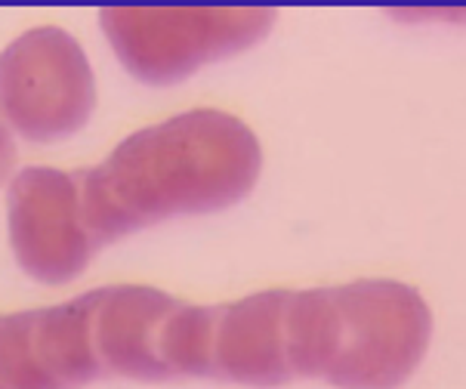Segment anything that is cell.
<instances>
[{
  "label": "cell",
  "mask_w": 466,
  "mask_h": 389,
  "mask_svg": "<svg viewBox=\"0 0 466 389\" xmlns=\"http://www.w3.org/2000/svg\"><path fill=\"white\" fill-rule=\"evenodd\" d=\"M13 164H15V142L10 133L0 127V182L13 173Z\"/></svg>",
  "instance_id": "obj_9"
},
{
  "label": "cell",
  "mask_w": 466,
  "mask_h": 389,
  "mask_svg": "<svg viewBox=\"0 0 466 389\" xmlns=\"http://www.w3.org/2000/svg\"><path fill=\"white\" fill-rule=\"evenodd\" d=\"M263 148L241 118L192 108L130 133L77 173L84 226L96 248L152 222L232 208L257 186Z\"/></svg>",
  "instance_id": "obj_1"
},
{
  "label": "cell",
  "mask_w": 466,
  "mask_h": 389,
  "mask_svg": "<svg viewBox=\"0 0 466 389\" xmlns=\"http://www.w3.org/2000/svg\"><path fill=\"white\" fill-rule=\"evenodd\" d=\"M99 26L133 77L146 84H173L208 62L226 59L259 44L275 26V10L112 6L99 13Z\"/></svg>",
  "instance_id": "obj_3"
},
{
  "label": "cell",
  "mask_w": 466,
  "mask_h": 389,
  "mask_svg": "<svg viewBox=\"0 0 466 389\" xmlns=\"http://www.w3.org/2000/svg\"><path fill=\"white\" fill-rule=\"evenodd\" d=\"M6 222L19 266L44 284L77 278L99 251L84 226L77 173L56 167L15 173L6 192Z\"/></svg>",
  "instance_id": "obj_5"
},
{
  "label": "cell",
  "mask_w": 466,
  "mask_h": 389,
  "mask_svg": "<svg viewBox=\"0 0 466 389\" xmlns=\"http://www.w3.org/2000/svg\"><path fill=\"white\" fill-rule=\"evenodd\" d=\"M294 291H259L217 306L210 377L244 386L294 380L288 362V306Z\"/></svg>",
  "instance_id": "obj_8"
},
{
  "label": "cell",
  "mask_w": 466,
  "mask_h": 389,
  "mask_svg": "<svg viewBox=\"0 0 466 389\" xmlns=\"http://www.w3.org/2000/svg\"><path fill=\"white\" fill-rule=\"evenodd\" d=\"M81 300L102 377H173V337L186 300L148 284H108L81 293Z\"/></svg>",
  "instance_id": "obj_6"
},
{
  "label": "cell",
  "mask_w": 466,
  "mask_h": 389,
  "mask_svg": "<svg viewBox=\"0 0 466 389\" xmlns=\"http://www.w3.org/2000/svg\"><path fill=\"white\" fill-rule=\"evenodd\" d=\"M432 312L423 293L396 278L294 291L288 362L294 377L339 389H396L423 362Z\"/></svg>",
  "instance_id": "obj_2"
},
{
  "label": "cell",
  "mask_w": 466,
  "mask_h": 389,
  "mask_svg": "<svg viewBox=\"0 0 466 389\" xmlns=\"http://www.w3.org/2000/svg\"><path fill=\"white\" fill-rule=\"evenodd\" d=\"M102 377L81 297L0 315V389H81Z\"/></svg>",
  "instance_id": "obj_7"
},
{
  "label": "cell",
  "mask_w": 466,
  "mask_h": 389,
  "mask_svg": "<svg viewBox=\"0 0 466 389\" xmlns=\"http://www.w3.org/2000/svg\"><path fill=\"white\" fill-rule=\"evenodd\" d=\"M96 108V81L77 37L41 26L0 53V121L19 137L53 142L71 137Z\"/></svg>",
  "instance_id": "obj_4"
}]
</instances>
